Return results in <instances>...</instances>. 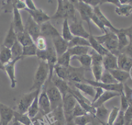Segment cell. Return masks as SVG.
Here are the masks:
<instances>
[{"mask_svg": "<svg viewBox=\"0 0 132 125\" xmlns=\"http://www.w3.org/2000/svg\"><path fill=\"white\" fill-rule=\"evenodd\" d=\"M48 76L49 68L47 62L45 61L40 60L38 68L35 73L33 84L29 91H33L36 90L41 89V87L45 83Z\"/></svg>", "mask_w": 132, "mask_h": 125, "instance_id": "obj_1", "label": "cell"}, {"mask_svg": "<svg viewBox=\"0 0 132 125\" xmlns=\"http://www.w3.org/2000/svg\"><path fill=\"white\" fill-rule=\"evenodd\" d=\"M72 19L73 21L76 20L75 15V7L72 1H58L57 10L52 18H68Z\"/></svg>", "mask_w": 132, "mask_h": 125, "instance_id": "obj_2", "label": "cell"}, {"mask_svg": "<svg viewBox=\"0 0 132 125\" xmlns=\"http://www.w3.org/2000/svg\"><path fill=\"white\" fill-rule=\"evenodd\" d=\"M94 38L109 51L112 52V51L118 50V37L116 33L111 31H108L104 35L94 37Z\"/></svg>", "mask_w": 132, "mask_h": 125, "instance_id": "obj_3", "label": "cell"}, {"mask_svg": "<svg viewBox=\"0 0 132 125\" xmlns=\"http://www.w3.org/2000/svg\"><path fill=\"white\" fill-rule=\"evenodd\" d=\"M75 2H73L74 7L79 12L81 18L82 20L85 21L89 27L90 29V32H91V25L90 20L92 17L94 12L93 8L89 5L85 3L83 1H75Z\"/></svg>", "mask_w": 132, "mask_h": 125, "instance_id": "obj_4", "label": "cell"}, {"mask_svg": "<svg viewBox=\"0 0 132 125\" xmlns=\"http://www.w3.org/2000/svg\"><path fill=\"white\" fill-rule=\"evenodd\" d=\"M41 89L30 91V93L24 95L18 104L16 112L21 114H26L34 101L36 97L40 94Z\"/></svg>", "mask_w": 132, "mask_h": 125, "instance_id": "obj_5", "label": "cell"}, {"mask_svg": "<svg viewBox=\"0 0 132 125\" xmlns=\"http://www.w3.org/2000/svg\"><path fill=\"white\" fill-rule=\"evenodd\" d=\"M46 92L51 103L52 111L62 104V97L58 88L53 84L48 85L46 83Z\"/></svg>", "mask_w": 132, "mask_h": 125, "instance_id": "obj_6", "label": "cell"}, {"mask_svg": "<svg viewBox=\"0 0 132 125\" xmlns=\"http://www.w3.org/2000/svg\"><path fill=\"white\" fill-rule=\"evenodd\" d=\"M46 82L41 87L38 98L39 112L42 116L49 114L51 111V103L46 92Z\"/></svg>", "mask_w": 132, "mask_h": 125, "instance_id": "obj_7", "label": "cell"}, {"mask_svg": "<svg viewBox=\"0 0 132 125\" xmlns=\"http://www.w3.org/2000/svg\"><path fill=\"white\" fill-rule=\"evenodd\" d=\"M24 28L35 43L38 38L40 36V25L34 21L31 16L29 15L28 17Z\"/></svg>", "mask_w": 132, "mask_h": 125, "instance_id": "obj_8", "label": "cell"}, {"mask_svg": "<svg viewBox=\"0 0 132 125\" xmlns=\"http://www.w3.org/2000/svg\"><path fill=\"white\" fill-rule=\"evenodd\" d=\"M86 82L93 87H100L106 91H114L121 93L124 91V84L122 83L117 84H105L101 82L86 80Z\"/></svg>", "mask_w": 132, "mask_h": 125, "instance_id": "obj_9", "label": "cell"}, {"mask_svg": "<svg viewBox=\"0 0 132 125\" xmlns=\"http://www.w3.org/2000/svg\"><path fill=\"white\" fill-rule=\"evenodd\" d=\"M14 110L0 102V124L8 125L14 117Z\"/></svg>", "mask_w": 132, "mask_h": 125, "instance_id": "obj_10", "label": "cell"}, {"mask_svg": "<svg viewBox=\"0 0 132 125\" xmlns=\"http://www.w3.org/2000/svg\"><path fill=\"white\" fill-rule=\"evenodd\" d=\"M46 50V55L45 61L47 62L49 68L48 81H51L53 77L54 67L57 63V56L55 49L52 47H47Z\"/></svg>", "mask_w": 132, "mask_h": 125, "instance_id": "obj_11", "label": "cell"}, {"mask_svg": "<svg viewBox=\"0 0 132 125\" xmlns=\"http://www.w3.org/2000/svg\"><path fill=\"white\" fill-rule=\"evenodd\" d=\"M71 32L74 37H81L88 39L90 37V33L87 32L84 28L81 22L76 20L73 21L69 26Z\"/></svg>", "mask_w": 132, "mask_h": 125, "instance_id": "obj_12", "label": "cell"}, {"mask_svg": "<svg viewBox=\"0 0 132 125\" xmlns=\"http://www.w3.org/2000/svg\"><path fill=\"white\" fill-rule=\"evenodd\" d=\"M102 64L106 70L118 69L117 56L113 52L109 51L103 57Z\"/></svg>", "mask_w": 132, "mask_h": 125, "instance_id": "obj_13", "label": "cell"}, {"mask_svg": "<svg viewBox=\"0 0 132 125\" xmlns=\"http://www.w3.org/2000/svg\"><path fill=\"white\" fill-rule=\"evenodd\" d=\"M24 9L30 14V15L34 21L39 25H41L42 24L47 22L51 19L46 13L40 9L37 8L36 10H32L27 8H25Z\"/></svg>", "mask_w": 132, "mask_h": 125, "instance_id": "obj_14", "label": "cell"}, {"mask_svg": "<svg viewBox=\"0 0 132 125\" xmlns=\"http://www.w3.org/2000/svg\"><path fill=\"white\" fill-rule=\"evenodd\" d=\"M40 35L53 39L60 35L57 29L47 21L40 25Z\"/></svg>", "mask_w": 132, "mask_h": 125, "instance_id": "obj_15", "label": "cell"}, {"mask_svg": "<svg viewBox=\"0 0 132 125\" xmlns=\"http://www.w3.org/2000/svg\"><path fill=\"white\" fill-rule=\"evenodd\" d=\"M52 39L57 57L63 54L69 49L68 42L64 40L61 35Z\"/></svg>", "mask_w": 132, "mask_h": 125, "instance_id": "obj_16", "label": "cell"}, {"mask_svg": "<svg viewBox=\"0 0 132 125\" xmlns=\"http://www.w3.org/2000/svg\"><path fill=\"white\" fill-rule=\"evenodd\" d=\"M23 57H18L16 58L12 59L11 61L7 63L4 65L5 70L6 72L9 79L11 81V88H14L16 84V80L15 76V69L14 65L15 63L20 59H22Z\"/></svg>", "mask_w": 132, "mask_h": 125, "instance_id": "obj_17", "label": "cell"}, {"mask_svg": "<svg viewBox=\"0 0 132 125\" xmlns=\"http://www.w3.org/2000/svg\"><path fill=\"white\" fill-rule=\"evenodd\" d=\"M51 81L52 82V83L59 91L62 95V99L68 94L71 93L72 89L70 87L66 81L61 79L58 77L54 78L53 77Z\"/></svg>", "mask_w": 132, "mask_h": 125, "instance_id": "obj_18", "label": "cell"}, {"mask_svg": "<svg viewBox=\"0 0 132 125\" xmlns=\"http://www.w3.org/2000/svg\"><path fill=\"white\" fill-rule=\"evenodd\" d=\"M117 58L118 68L129 73L132 69V58L127 57L124 53L119 54Z\"/></svg>", "mask_w": 132, "mask_h": 125, "instance_id": "obj_19", "label": "cell"}, {"mask_svg": "<svg viewBox=\"0 0 132 125\" xmlns=\"http://www.w3.org/2000/svg\"><path fill=\"white\" fill-rule=\"evenodd\" d=\"M93 12H94V14L99 19V20L104 25V26L106 28H109L110 31L114 33H117L119 31V29H118L114 27L111 24L110 22L108 20V19L102 12L100 9V6L98 5L93 8Z\"/></svg>", "mask_w": 132, "mask_h": 125, "instance_id": "obj_20", "label": "cell"}, {"mask_svg": "<svg viewBox=\"0 0 132 125\" xmlns=\"http://www.w3.org/2000/svg\"><path fill=\"white\" fill-rule=\"evenodd\" d=\"M120 95L121 94L117 92L105 91L101 96V97L95 102L92 103L91 105L95 108H96L100 106L104 105L105 102L110 100V99L117 96H120Z\"/></svg>", "mask_w": 132, "mask_h": 125, "instance_id": "obj_21", "label": "cell"}, {"mask_svg": "<svg viewBox=\"0 0 132 125\" xmlns=\"http://www.w3.org/2000/svg\"><path fill=\"white\" fill-rule=\"evenodd\" d=\"M13 7V27L16 33L24 31V26L23 25L21 16L19 10L15 7Z\"/></svg>", "mask_w": 132, "mask_h": 125, "instance_id": "obj_22", "label": "cell"}, {"mask_svg": "<svg viewBox=\"0 0 132 125\" xmlns=\"http://www.w3.org/2000/svg\"><path fill=\"white\" fill-rule=\"evenodd\" d=\"M108 114V110L104 105H102L96 108L94 118L96 119L102 125H106Z\"/></svg>", "mask_w": 132, "mask_h": 125, "instance_id": "obj_23", "label": "cell"}, {"mask_svg": "<svg viewBox=\"0 0 132 125\" xmlns=\"http://www.w3.org/2000/svg\"><path fill=\"white\" fill-rule=\"evenodd\" d=\"M16 40V33L14 31L13 23H11L3 45L10 49Z\"/></svg>", "mask_w": 132, "mask_h": 125, "instance_id": "obj_24", "label": "cell"}, {"mask_svg": "<svg viewBox=\"0 0 132 125\" xmlns=\"http://www.w3.org/2000/svg\"><path fill=\"white\" fill-rule=\"evenodd\" d=\"M88 40L90 44L91 47L93 48V49L102 56H104L109 52L107 49H106L102 44H101L95 39L94 36L92 35L91 32L90 33V37Z\"/></svg>", "mask_w": 132, "mask_h": 125, "instance_id": "obj_25", "label": "cell"}, {"mask_svg": "<svg viewBox=\"0 0 132 125\" xmlns=\"http://www.w3.org/2000/svg\"><path fill=\"white\" fill-rule=\"evenodd\" d=\"M113 77V78L119 82L123 83L129 77L130 73L120 69H116L108 70Z\"/></svg>", "mask_w": 132, "mask_h": 125, "instance_id": "obj_26", "label": "cell"}, {"mask_svg": "<svg viewBox=\"0 0 132 125\" xmlns=\"http://www.w3.org/2000/svg\"><path fill=\"white\" fill-rule=\"evenodd\" d=\"M75 86L81 92L85 93L87 95L94 97L95 90L94 87L88 83H84L82 82H75Z\"/></svg>", "mask_w": 132, "mask_h": 125, "instance_id": "obj_27", "label": "cell"}, {"mask_svg": "<svg viewBox=\"0 0 132 125\" xmlns=\"http://www.w3.org/2000/svg\"><path fill=\"white\" fill-rule=\"evenodd\" d=\"M17 40L24 46H27L35 43L29 34L24 30V31L16 33Z\"/></svg>", "mask_w": 132, "mask_h": 125, "instance_id": "obj_28", "label": "cell"}, {"mask_svg": "<svg viewBox=\"0 0 132 125\" xmlns=\"http://www.w3.org/2000/svg\"><path fill=\"white\" fill-rule=\"evenodd\" d=\"M10 60H12L11 49L2 45L0 49V62L5 65L9 62Z\"/></svg>", "mask_w": 132, "mask_h": 125, "instance_id": "obj_29", "label": "cell"}, {"mask_svg": "<svg viewBox=\"0 0 132 125\" xmlns=\"http://www.w3.org/2000/svg\"><path fill=\"white\" fill-rule=\"evenodd\" d=\"M54 70L58 78L65 81L69 79L70 72L68 69V67H65L56 64L54 67Z\"/></svg>", "mask_w": 132, "mask_h": 125, "instance_id": "obj_30", "label": "cell"}, {"mask_svg": "<svg viewBox=\"0 0 132 125\" xmlns=\"http://www.w3.org/2000/svg\"><path fill=\"white\" fill-rule=\"evenodd\" d=\"M116 33L118 37V50H123L129 44V41L126 34L122 31V29H119V31Z\"/></svg>", "mask_w": 132, "mask_h": 125, "instance_id": "obj_31", "label": "cell"}, {"mask_svg": "<svg viewBox=\"0 0 132 125\" xmlns=\"http://www.w3.org/2000/svg\"><path fill=\"white\" fill-rule=\"evenodd\" d=\"M90 47L85 46H76L68 49L71 56H79L85 54H87L89 50Z\"/></svg>", "mask_w": 132, "mask_h": 125, "instance_id": "obj_32", "label": "cell"}, {"mask_svg": "<svg viewBox=\"0 0 132 125\" xmlns=\"http://www.w3.org/2000/svg\"><path fill=\"white\" fill-rule=\"evenodd\" d=\"M68 43L69 48L76 46H85L91 47L89 40L81 37H73L72 39L69 41Z\"/></svg>", "mask_w": 132, "mask_h": 125, "instance_id": "obj_33", "label": "cell"}, {"mask_svg": "<svg viewBox=\"0 0 132 125\" xmlns=\"http://www.w3.org/2000/svg\"><path fill=\"white\" fill-rule=\"evenodd\" d=\"M39 95L36 97L26 113L30 119H34L39 112V107L38 104Z\"/></svg>", "mask_w": 132, "mask_h": 125, "instance_id": "obj_34", "label": "cell"}, {"mask_svg": "<svg viewBox=\"0 0 132 125\" xmlns=\"http://www.w3.org/2000/svg\"><path fill=\"white\" fill-rule=\"evenodd\" d=\"M13 117L15 121L19 122L21 124L24 125H32V122L26 113L21 114L16 111H14Z\"/></svg>", "mask_w": 132, "mask_h": 125, "instance_id": "obj_35", "label": "cell"}, {"mask_svg": "<svg viewBox=\"0 0 132 125\" xmlns=\"http://www.w3.org/2000/svg\"><path fill=\"white\" fill-rule=\"evenodd\" d=\"M62 38L65 41L69 42L72 39L73 35H72L69 25L68 24V19H64V20L62 23Z\"/></svg>", "mask_w": 132, "mask_h": 125, "instance_id": "obj_36", "label": "cell"}, {"mask_svg": "<svg viewBox=\"0 0 132 125\" xmlns=\"http://www.w3.org/2000/svg\"><path fill=\"white\" fill-rule=\"evenodd\" d=\"M132 5H121L117 6L115 9L116 13L120 16H127L131 13Z\"/></svg>", "mask_w": 132, "mask_h": 125, "instance_id": "obj_37", "label": "cell"}, {"mask_svg": "<svg viewBox=\"0 0 132 125\" xmlns=\"http://www.w3.org/2000/svg\"><path fill=\"white\" fill-rule=\"evenodd\" d=\"M94 117L90 114H86L74 118L75 125H87L88 123L93 122Z\"/></svg>", "mask_w": 132, "mask_h": 125, "instance_id": "obj_38", "label": "cell"}, {"mask_svg": "<svg viewBox=\"0 0 132 125\" xmlns=\"http://www.w3.org/2000/svg\"><path fill=\"white\" fill-rule=\"evenodd\" d=\"M71 59L78 60L84 67H91L92 58L91 56L88 53L79 56H73Z\"/></svg>", "mask_w": 132, "mask_h": 125, "instance_id": "obj_39", "label": "cell"}, {"mask_svg": "<svg viewBox=\"0 0 132 125\" xmlns=\"http://www.w3.org/2000/svg\"><path fill=\"white\" fill-rule=\"evenodd\" d=\"M12 53V59L23 57V46L16 40L10 48Z\"/></svg>", "mask_w": 132, "mask_h": 125, "instance_id": "obj_40", "label": "cell"}, {"mask_svg": "<svg viewBox=\"0 0 132 125\" xmlns=\"http://www.w3.org/2000/svg\"><path fill=\"white\" fill-rule=\"evenodd\" d=\"M71 58V56L70 55L69 52L67 51L63 54L57 57V61L56 64L65 67H68L70 65Z\"/></svg>", "mask_w": 132, "mask_h": 125, "instance_id": "obj_41", "label": "cell"}, {"mask_svg": "<svg viewBox=\"0 0 132 125\" xmlns=\"http://www.w3.org/2000/svg\"><path fill=\"white\" fill-rule=\"evenodd\" d=\"M103 83L105 84H117L119 82L113 78L111 74L109 72V71L105 70L104 72H103L100 81Z\"/></svg>", "mask_w": 132, "mask_h": 125, "instance_id": "obj_42", "label": "cell"}, {"mask_svg": "<svg viewBox=\"0 0 132 125\" xmlns=\"http://www.w3.org/2000/svg\"><path fill=\"white\" fill-rule=\"evenodd\" d=\"M91 69L95 79V81L99 82L100 81L102 75L103 74V66L102 64H93L91 65Z\"/></svg>", "mask_w": 132, "mask_h": 125, "instance_id": "obj_43", "label": "cell"}, {"mask_svg": "<svg viewBox=\"0 0 132 125\" xmlns=\"http://www.w3.org/2000/svg\"><path fill=\"white\" fill-rule=\"evenodd\" d=\"M120 110V108H117L116 106L113 107L111 109V111L109 113L107 117L106 125H113L114 121L116 120V118L118 117Z\"/></svg>", "mask_w": 132, "mask_h": 125, "instance_id": "obj_44", "label": "cell"}, {"mask_svg": "<svg viewBox=\"0 0 132 125\" xmlns=\"http://www.w3.org/2000/svg\"><path fill=\"white\" fill-rule=\"evenodd\" d=\"M37 48L35 43L23 47V57L26 56H36Z\"/></svg>", "mask_w": 132, "mask_h": 125, "instance_id": "obj_45", "label": "cell"}, {"mask_svg": "<svg viewBox=\"0 0 132 125\" xmlns=\"http://www.w3.org/2000/svg\"><path fill=\"white\" fill-rule=\"evenodd\" d=\"M92 58L91 65L93 64H102L103 61V56L96 52L94 50L92 49L91 51V55Z\"/></svg>", "mask_w": 132, "mask_h": 125, "instance_id": "obj_46", "label": "cell"}, {"mask_svg": "<svg viewBox=\"0 0 132 125\" xmlns=\"http://www.w3.org/2000/svg\"><path fill=\"white\" fill-rule=\"evenodd\" d=\"M35 44L36 45L37 49L40 50H44L46 49L47 48V43L45 38L41 35L38 38L37 41Z\"/></svg>", "mask_w": 132, "mask_h": 125, "instance_id": "obj_47", "label": "cell"}, {"mask_svg": "<svg viewBox=\"0 0 132 125\" xmlns=\"http://www.w3.org/2000/svg\"><path fill=\"white\" fill-rule=\"evenodd\" d=\"M86 114H88L87 112L77 102H76L73 110V116L74 118Z\"/></svg>", "mask_w": 132, "mask_h": 125, "instance_id": "obj_48", "label": "cell"}, {"mask_svg": "<svg viewBox=\"0 0 132 125\" xmlns=\"http://www.w3.org/2000/svg\"><path fill=\"white\" fill-rule=\"evenodd\" d=\"M129 106L127 109L124 112V125H129V123L132 119V103L129 104Z\"/></svg>", "mask_w": 132, "mask_h": 125, "instance_id": "obj_49", "label": "cell"}, {"mask_svg": "<svg viewBox=\"0 0 132 125\" xmlns=\"http://www.w3.org/2000/svg\"><path fill=\"white\" fill-rule=\"evenodd\" d=\"M120 97H121V107L120 109V110L123 112H125L127 109L129 105L128 101L124 94V91L121 93Z\"/></svg>", "mask_w": 132, "mask_h": 125, "instance_id": "obj_50", "label": "cell"}, {"mask_svg": "<svg viewBox=\"0 0 132 125\" xmlns=\"http://www.w3.org/2000/svg\"><path fill=\"white\" fill-rule=\"evenodd\" d=\"M91 20L94 22V23L96 26H98V28H100L101 30H102L103 31H104L105 33H106L108 32V30L107 29L106 27L104 26V25L102 23V22L99 20V19L94 14H93Z\"/></svg>", "mask_w": 132, "mask_h": 125, "instance_id": "obj_51", "label": "cell"}, {"mask_svg": "<svg viewBox=\"0 0 132 125\" xmlns=\"http://www.w3.org/2000/svg\"><path fill=\"white\" fill-rule=\"evenodd\" d=\"M124 112L120 110L117 118L114 121L113 125H124Z\"/></svg>", "mask_w": 132, "mask_h": 125, "instance_id": "obj_52", "label": "cell"}, {"mask_svg": "<svg viewBox=\"0 0 132 125\" xmlns=\"http://www.w3.org/2000/svg\"><path fill=\"white\" fill-rule=\"evenodd\" d=\"M94 88H95V93L94 96L93 98V100L91 102V104L94 103V102H95L101 97V96L103 94V93L104 92V90L102 89L101 87H94Z\"/></svg>", "mask_w": 132, "mask_h": 125, "instance_id": "obj_53", "label": "cell"}, {"mask_svg": "<svg viewBox=\"0 0 132 125\" xmlns=\"http://www.w3.org/2000/svg\"><path fill=\"white\" fill-rule=\"evenodd\" d=\"M122 30L127 37L129 41V43H132V25L128 28L125 29L122 28Z\"/></svg>", "mask_w": 132, "mask_h": 125, "instance_id": "obj_54", "label": "cell"}, {"mask_svg": "<svg viewBox=\"0 0 132 125\" xmlns=\"http://www.w3.org/2000/svg\"><path fill=\"white\" fill-rule=\"evenodd\" d=\"M124 53L127 57L132 58V43H129V44L123 49Z\"/></svg>", "mask_w": 132, "mask_h": 125, "instance_id": "obj_55", "label": "cell"}, {"mask_svg": "<svg viewBox=\"0 0 132 125\" xmlns=\"http://www.w3.org/2000/svg\"><path fill=\"white\" fill-rule=\"evenodd\" d=\"M13 6H15L18 10L25 9L26 8V6L23 1H15L13 4Z\"/></svg>", "mask_w": 132, "mask_h": 125, "instance_id": "obj_56", "label": "cell"}, {"mask_svg": "<svg viewBox=\"0 0 132 125\" xmlns=\"http://www.w3.org/2000/svg\"><path fill=\"white\" fill-rule=\"evenodd\" d=\"M86 4L89 5L91 7H95L98 6V4L100 3H102V1H96V0H84L83 1Z\"/></svg>", "mask_w": 132, "mask_h": 125, "instance_id": "obj_57", "label": "cell"}, {"mask_svg": "<svg viewBox=\"0 0 132 125\" xmlns=\"http://www.w3.org/2000/svg\"><path fill=\"white\" fill-rule=\"evenodd\" d=\"M25 2V4L26 6V8H27L28 9H29L30 10H34L37 9V8L35 6L32 1L26 0Z\"/></svg>", "mask_w": 132, "mask_h": 125, "instance_id": "obj_58", "label": "cell"}, {"mask_svg": "<svg viewBox=\"0 0 132 125\" xmlns=\"http://www.w3.org/2000/svg\"><path fill=\"white\" fill-rule=\"evenodd\" d=\"M129 125H132V119H131V121H130V122L129 123Z\"/></svg>", "mask_w": 132, "mask_h": 125, "instance_id": "obj_59", "label": "cell"}, {"mask_svg": "<svg viewBox=\"0 0 132 125\" xmlns=\"http://www.w3.org/2000/svg\"><path fill=\"white\" fill-rule=\"evenodd\" d=\"M131 12H132V8H131Z\"/></svg>", "mask_w": 132, "mask_h": 125, "instance_id": "obj_60", "label": "cell"}, {"mask_svg": "<svg viewBox=\"0 0 132 125\" xmlns=\"http://www.w3.org/2000/svg\"><path fill=\"white\" fill-rule=\"evenodd\" d=\"M0 125H1V124H0Z\"/></svg>", "mask_w": 132, "mask_h": 125, "instance_id": "obj_61", "label": "cell"}, {"mask_svg": "<svg viewBox=\"0 0 132 125\" xmlns=\"http://www.w3.org/2000/svg\"></svg>", "mask_w": 132, "mask_h": 125, "instance_id": "obj_62", "label": "cell"}]
</instances>
